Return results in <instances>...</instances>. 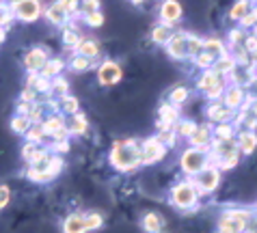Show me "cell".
I'll return each mask as SVG.
<instances>
[{"instance_id": "obj_1", "label": "cell", "mask_w": 257, "mask_h": 233, "mask_svg": "<svg viewBox=\"0 0 257 233\" xmlns=\"http://www.w3.org/2000/svg\"><path fill=\"white\" fill-rule=\"evenodd\" d=\"M108 164L117 173H134L143 166L141 160V140L137 138H119L110 145Z\"/></svg>"}, {"instance_id": "obj_2", "label": "cell", "mask_w": 257, "mask_h": 233, "mask_svg": "<svg viewBox=\"0 0 257 233\" xmlns=\"http://www.w3.org/2000/svg\"><path fill=\"white\" fill-rule=\"evenodd\" d=\"M63 168H65L63 155H56V153L50 151L41 160L33 162V164H26L24 175H26V179L33 181V183H50L63 173Z\"/></svg>"}, {"instance_id": "obj_3", "label": "cell", "mask_w": 257, "mask_h": 233, "mask_svg": "<svg viewBox=\"0 0 257 233\" xmlns=\"http://www.w3.org/2000/svg\"><path fill=\"white\" fill-rule=\"evenodd\" d=\"M199 194L195 183H192V179H184V181H177L173 188H171V194H169V201L171 205L186 211V209H195L197 203H199Z\"/></svg>"}, {"instance_id": "obj_4", "label": "cell", "mask_w": 257, "mask_h": 233, "mask_svg": "<svg viewBox=\"0 0 257 233\" xmlns=\"http://www.w3.org/2000/svg\"><path fill=\"white\" fill-rule=\"evenodd\" d=\"M251 220L253 214L248 209H225L218 218V233H244Z\"/></svg>"}, {"instance_id": "obj_5", "label": "cell", "mask_w": 257, "mask_h": 233, "mask_svg": "<svg viewBox=\"0 0 257 233\" xmlns=\"http://www.w3.org/2000/svg\"><path fill=\"white\" fill-rule=\"evenodd\" d=\"M208 166H210V155L203 149L188 147V149H184L180 155V168L184 171V175H188V177H195V175H199Z\"/></svg>"}, {"instance_id": "obj_6", "label": "cell", "mask_w": 257, "mask_h": 233, "mask_svg": "<svg viewBox=\"0 0 257 233\" xmlns=\"http://www.w3.org/2000/svg\"><path fill=\"white\" fill-rule=\"evenodd\" d=\"M9 7H11L13 18L24 24L37 22V20L44 16V5H41V0H13Z\"/></svg>"}, {"instance_id": "obj_7", "label": "cell", "mask_w": 257, "mask_h": 233, "mask_svg": "<svg viewBox=\"0 0 257 233\" xmlns=\"http://www.w3.org/2000/svg\"><path fill=\"white\" fill-rule=\"evenodd\" d=\"M167 155V147H164L158 136H149L145 140H141V160H143V166H152V164H158V162L164 160Z\"/></svg>"}, {"instance_id": "obj_8", "label": "cell", "mask_w": 257, "mask_h": 233, "mask_svg": "<svg viewBox=\"0 0 257 233\" xmlns=\"http://www.w3.org/2000/svg\"><path fill=\"white\" fill-rule=\"evenodd\" d=\"M95 72H97V82L102 84V87H115V84L121 82V78H123V69H121L119 63L112 61V59L99 61Z\"/></svg>"}, {"instance_id": "obj_9", "label": "cell", "mask_w": 257, "mask_h": 233, "mask_svg": "<svg viewBox=\"0 0 257 233\" xmlns=\"http://www.w3.org/2000/svg\"><path fill=\"white\" fill-rule=\"evenodd\" d=\"M192 183H195V188H197V192L199 194H212L214 190H216L220 186V171L216 166H208V168H203L199 175H195L192 177Z\"/></svg>"}, {"instance_id": "obj_10", "label": "cell", "mask_w": 257, "mask_h": 233, "mask_svg": "<svg viewBox=\"0 0 257 233\" xmlns=\"http://www.w3.org/2000/svg\"><path fill=\"white\" fill-rule=\"evenodd\" d=\"M41 123H44L46 136L50 140L69 138V132H67V125H65V115H61V112H50V115H46V119Z\"/></svg>"}, {"instance_id": "obj_11", "label": "cell", "mask_w": 257, "mask_h": 233, "mask_svg": "<svg viewBox=\"0 0 257 233\" xmlns=\"http://www.w3.org/2000/svg\"><path fill=\"white\" fill-rule=\"evenodd\" d=\"M48 61H50V52L46 50L44 46H35L24 54L22 65H24V69L28 74H39Z\"/></svg>"}, {"instance_id": "obj_12", "label": "cell", "mask_w": 257, "mask_h": 233, "mask_svg": "<svg viewBox=\"0 0 257 233\" xmlns=\"http://www.w3.org/2000/svg\"><path fill=\"white\" fill-rule=\"evenodd\" d=\"M167 52L175 61L188 59V33H175L173 39L167 44Z\"/></svg>"}, {"instance_id": "obj_13", "label": "cell", "mask_w": 257, "mask_h": 233, "mask_svg": "<svg viewBox=\"0 0 257 233\" xmlns=\"http://www.w3.org/2000/svg\"><path fill=\"white\" fill-rule=\"evenodd\" d=\"M177 121H180V108L173 104H162L158 110V132L173 130Z\"/></svg>"}, {"instance_id": "obj_14", "label": "cell", "mask_w": 257, "mask_h": 233, "mask_svg": "<svg viewBox=\"0 0 257 233\" xmlns=\"http://www.w3.org/2000/svg\"><path fill=\"white\" fill-rule=\"evenodd\" d=\"M212 125L208 123H203V125H197V130L195 134L188 138V145L190 147H195V149H203V151H208L210 149V145H212Z\"/></svg>"}, {"instance_id": "obj_15", "label": "cell", "mask_w": 257, "mask_h": 233, "mask_svg": "<svg viewBox=\"0 0 257 233\" xmlns=\"http://www.w3.org/2000/svg\"><path fill=\"white\" fill-rule=\"evenodd\" d=\"M82 33H80V28H78L76 24H65L61 28V41H63V48L69 52H76V48L80 46V41H82Z\"/></svg>"}, {"instance_id": "obj_16", "label": "cell", "mask_w": 257, "mask_h": 233, "mask_svg": "<svg viewBox=\"0 0 257 233\" xmlns=\"http://www.w3.org/2000/svg\"><path fill=\"white\" fill-rule=\"evenodd\" d=\"M160 20L167 26L177 24L182 20V5L177 0H164L160 5Z\"/></svg>"}, {"instance_id": "obj_17", "label": "cell", "mask_w": 257, "mask_h": 233, "mask_svg": "<svg viewBox=\"0 0 257 233\" xmlns=\"http://www.w3.org/2000/svg\"><path fill=\"white\" fill-rule=\"evenodd\" d=\"M48 153H50V147L48 145H41V143H24L22 145V151H20V155H22V160H24V164H33V162L41 160Z\"/></svg>"}, {"instance_id": "obj_18", "label": "cell", "mask_w": 257, "mask_h": 233, "mask_svg": "<svg viewBox=\"0 0 257 233\" xmlns=\"http://www.w3.org/2000/svg\"><path fill=\"white\" fill-rule=\"evenodd\" d=\"M65 125H67L69 136H84V134L89 132V119H87V115H82V112L65 117Z\"/></svg>"}, {"instance_id": "obj_19", "label": "cell", "mask_w": 257, "mask_h": 233, "mask_svg": "<svg viewBox=\"0 0 257 233\" xmlns=\"http://www.w3.org/2000/svg\"><path fill=\"white\" fill-rule=\"evenodd\" d=\"M44 18H46L52 26H59V28H63L65 24H69V16L65 13V9H63V7L56 3V0L44 9Z\"/></svg>"}, {"instance_id": "obj_20", "label": "cell", "mask_w": 257, "mask_h": 233, "mask_svg": "<svg viewBox=\"0 0 257 233\" xmlns=\"http://www.w3.org/2000/svg\"><path fill=\"white\" fill-rule=\"evenodd\" d=\"M74 54L87 56V59H91V61H99V56H102V46H99V41L95 37H84L80 41V46L76 48Z\"/></svg>"}, {"instance_id": "obj_21", "label": "cell", "mask_w": 257, "mask_h": 233, "mask_svg": "<svg viewBox=\"0 0 257 233\" xmlns=\"http://www.w3.org/2000/svg\"><path fill=\"white\" fill-rule=\"evenodd\" d=\"M63 233H87V227H84V211H74L63 218L61 224Z\"/></svg>"}, {"instance_id": "obj_22", "label": "cell", "mask_w": 257, "mask_h": 233, "mask_svg": "<svg viewBox=\"0 0 257 233\" xmlns=\"http://www.w3.org/2000/svg\"><path fill=\"white\" fill-rule=\"evenodd\" d=\"M65 67H67V61L65 59H61V56H50V61L44 65V69H41V76L48 78V80H52V78L56 76H63V72H65Z\"/></svg>"}, {"instance_id": "obj_23", "label": "cell", "mask_w": 257, "mask_h": 233, "mask_svg": "<svg viewBox=\"0 0 257 233\" xmlns=\"http://www.w3.org/2000/svg\"><path fill=\"white\" fill-rule=\"evenodd\" d=\"M24 87L37 91L39 95H50V87H52V80H48V78H44L41 74H28Z\"/></svg>"}, {"instance_id": "obj_24", "label": "cell", "mask_w": 257, "mask_h": 233, "mask_svg": "<svg viewBox=\"0 0 257 233\" xmlns=\"http://www.w3.org/2000/svg\"><path fill=\"white\" fill-rule=\"evenodd\" d=\"M233 117V110H229L225 104H218V102H214L208 106V119L212 123H227L229 119Z\"/></svg>"}, {"instance_id": "obj_25", "label": "cell", "mask_w": 257, "mask_h": 233, "mask_svg": "<svg viewBox=\"0 0 257 233\" xmlns=\"http://www.w3.org/2000/svg\"><path fill=\"white\" fill-rule=\"evenodd\" d=\"M97 65H99V61H91L87 56H80V54H74L67 61L69 72H74V74H84V72H89V69H97Z\"/></svg>"}, {"instance_id": "obj_26", "label": "cell", "mask_w": 257, "mask_h": 233, "mask_svg": "<svg viewBox=\"0 0 257 233\" xmlns=\"http://www.w3.org/2000/svg\"><path fill=\"white\" fill-rule=\"evenodd\" d=\"M220 82H225V80H223V76L216 74V72H214V69L210 67V69H203V74L199 76L197 89H199V91H203V93H208L212 87H216V84H220Z\"/></svg>"}, {"instance_id": "obj_27", "label": "cell", "mask_w": 257, "mask_h": 233, "mask_svg": "<svg viewBox=\"0 0 257 233\" xmlns=\"http://www.w3.org/2000/svg\"><path fill=\"white\" fill-rule=\"evenodd\" d=\"M242 102H244V91H242V87H229V89H225V93H223V104L227 106L229 110H235V108H240Z\"/></svg>"}, {"instance_id": "obj_28", "label": "cell", "mask_w": 257, "mask_h": 233, "mask_svg": "<svg viewBox=\"0 0 257 233\" xmlns=\"http://www.w3.org/2000/svg\"><path fill=\"white\" fill-rule=\"evenodd\" d=\"M238 149L240 153H246V155H251L255 149H257V134L251 132V130H244V132H240V136H238Z\"/></svg>"}, {"instance_id": "obj_29", "label": "cell", "mask_w": 257, "mask_h": 233, "mask_svg": "<svg viewBox=\"0 0 257 233\" xmlns=\"http://www.w3.org/2000/svg\"><path fill=\"white\" fill-rule=\"evenodd\" d=\"M173 26H167V24H156L154 26V31H152V41L154 44H158V46H167L171 39H173Z\"/></svg>"}, {"instance_id": "obj_30", "label": "cell", "mask_w": 257, "mask_h": 233, "mask_svg": "<svg viewBox=\"0 0 257 233\" xmlns=\"http://www.w3.org/2000/svg\"><path fill=\"white\" fill-rule=\"evenodd\" d=\"M59 112L61 115H65V117L80 112V100H78L76 95H71V93L59 97Z\"/></svg>"}, {"instance_id": "obj_31", "label": "cell", "mask_w": 257, "mask_h": 233, "mask_svg": "<svg viewBox=\"0 0 257 233\" xmlns=\"http://www.w3.org/2000/svg\"><path fill=\"white\" fill-rule=\"evenodd\" d=\"M141 227L145 229L147 233H160V229H162V218L158 214H154V211H147V214L143 216V220H141Z\"/></svg>"}, {"instance_id": "obj_32", "label": "cell", "mask_w": 257, "mask_h": 233, "mask_svg": "<svg viewBox=\"0 0 257 233\" xmlns=\"http://www.w3.org/2000/svg\"><path fill=\"white\" fill-rule=\"evenodd\" d=\"M50 95L52 97H63V95H69V80L65 76H56L52 78V87H50Z\"/></svg>"}, {"instance_id": "obj_33", "label": "cell", "mask_w": 257, "mask_h": 233, "mask_svg": "<svg viewBox=\"0 0 257 233\" xmlns=\"http://www.w3.org/2000/svg\"><path fill=\"white\" fill-rule=\"evenodd\" d=\"M203 52H208L214 61L225 56V46L220 39H203Z\"/></svg>"}, {"instance_id": "obj_34", "label": "cell", "mask_w": 257, "mask_h": 233, "mask_svg": "<svg viewBox=\"0 0 257 233\" xmlns=\"http://www.w3.org/2000/svg\"><path fill=\"white\" fill-rule=\"evenodd\" d=\"M31 125L33 123L26 115H13V119H11V132L18 134V136H26V132H28Z\"/></svg>"}, {"instance_id": "obj_35", "label": "cell", "mask_w": 257, "mask_h": 233, "mask_svg": "<svg viewBox=\"0 0 257 233\" xmlns=\"http://www.w3.org/2000/svg\"><path fill=\"white\" fill-rule=\"evenodd\" d=\"M84 227H87V233L99 231L104 227V216L99 211H84Z\"/></svg>"}, {"instance_id": "obj_36", "label": "cell", "mask_w": 257, "mask_h": 233, "mask_svg": "<svg viewBox=\"0 0 257 233\" xmlns=\"http://www.w3.org/2000/svg\"><path fill=\"white\" fill-rule=\"evenodd\" d=\"M212 69L216 74H233V69H235V61H233V56H220V59H216L214 61V65H212Z\"/></svg>"}, {"instance_id": "obj_37", "label": "cell", "mask_w": 257, "mask_h": 233, "mask_svg": "<svg viewBox=\"0 0 257 233\" xmlns=\"http://www.w3.org/2000/svg\"><path fill=\"white\" fill-rule=\"evenodd\" d=\"M24 138H26V143H41V145H44V140L48 138L46 130H44V123H33L31 128H28Z\"/></svg>"}, {"instance_id": "obj_38", "label": "cell", "mask_w": 257, "mask_h": 233, "mask_svg": "<svg viewBox=\"0 0 257 233\" xmlns=\"http://www.w3.org/2000/svg\"><path fill=\"white\" fill-rule=\"evenodd\" d=\"M175 134L177 136H182V138H190L192 134H195V130H197V123L195 121H190V119H180V121L175 123Z\"/></svg>"}, {"instance_id": "obj_39", "label": "cell", "mask_w": 257, "mask_h": 233, "mask_svg": "<svg viewBox=\"0 0 257 233\" xmlns=\"http://www.w3.org/2000/svg\"><path fill=\"white\" fill-rule=\"evenodd\" d=\"M233 134H235V128L229 123H218L216 128H212L214 140H233Z\"/></svg>"}, {"instance_id": "obj_40", "label": "cell", "mask_w": 257, "mask_h": 233, "mask_svg": "<svg viewBox=\"0 0 257 233\" xmlns=\"http://www.w3.org/2000/svg\"><path fill=\"white\" fill-rule=\"evenodd\" d=\"M188 95H190V91H188L186 87H175V89L169 93V104H173V106H182L184 102L188 100Z\"/></svg>"}, {"instance_id": "obj_41", "label": "cell", "mask_w": 257, "mask_h": 233, "mask_svg": "<svg viewBox=\"0 0 257 233\" xmlns=\"http://www.w3.org/2000/svg\"><path fill=\"white\" fill-rule=\"evenodd\" d=\"M26 117L31 119V123H41V121H44V119H46V106H44V102L33 104Z\"/></svg>"}, {"instance_id": "obj_42", "label": "cell", "mask_w": 257, "mask_h": 233, "mask_svg": "<svg viewBox=\"0 0 257 233\" xmlns=\"http://www.w3.org/2000/svg\"><path fill=\"white\" fill-rule=\"evenodd\" d=\"M56 3L65 9L69 20H76L78 16H80V0H56Z\"/></svg>"}, {"instance_id": "obj_43", "label": "cell", "mask_w": 257, "mask_h": 233, "mask_svg": "<svg viewBox=\"0 0 257 233\" xmlns=\"http://www.w3.org/2000/svg\"><path fill=\"white\" fill-rule=\"evenodd\" d=\"M203 52V39H199L197 35H188V59H197Z\"/></svg>"}, {"instance_id": "obj_44", "label": "cell", "mask_w": 257, "mask_h": 233, "mask_svg": "<svg viewBox=\"0 0 257 233\" xmlns=\"http://www.w3.org/2000/svg\"><path fill=\"white\" fill-rule=\"evenodd\" d=\"M82 22L87 24L89 28H99V26L104 24V13H102V9L93 11V13H87V16H82Z\"/></svg>"}, {"instance_id": "obj_45", "label": "cell", "mask_w": 257, "mask_h": 233, "mask_svg": "<svg viewBox=\"0 0 257 233\" xmlns=\"http://www.w3.org/2000/svg\"><path fill=\"white\" fill-rule=\"evenodd\" d=\"M156 136H158V140H160L164 147H167V149H169V147H175L177 145V134H175V130H164V132H158Z\"/></svg>"}, {"instance_id": "obj_46", "label": "cell", "mask_w": 257, "mask_h": 233, "mask_svg": "<svg viewBox=\"0 0 257 233\" xmlns=\"http://www.w3.org/2000/svg\"><path fill=\"white\" fill-rule=\"evenodd\" d=\"M50 151L56 153V155H65L69 151V138H63V140H52V143L48 145Z\"/></svg>"}, {"instance_id": "obj_47", "label": "cell", "mask_w": 257, "mask_h": 233, "mask_svg": "<svg viewBox=\"0 0 257 233\" xmlns=\"http://www.w3.org/2000/svg\"><path fill=\"white\" fill-rule=\"evenodd\" d=\"M246 13H248V3H246V0H240V3L233 5V9H231L229 16H231V20H242Z\"/></svg>"}, {"instance_id": "obj_48", "label": "cell", "mask_w": 257, "mask_h": 233, "mask_svg": "<svg viewBox=\"0 0 257 233\" xmlns=\"http://www.w3.org/2000/svg\"><path fill=\"white\" fill-rule=\"evenodd\" d=\"M41 97L44 95H39L37 91H33V89H26L24 87V91L20 93V102H26V104H37V102H41Z\"/></svg>"}, {"instance_id": "obj_49", "label": "cell", "mask_w": 257, "mask_h": 233, "mask_svg": "<svg viewBox=\"0 0 257 233\" xmlns=\"http://www.w3.org/2000/svg\"><path fill=\"white\" fill-rule=\"evenodd\" d=\"M99 5H102V0H80V16L99 11Z\"/></svg>"}, {"instance_id": "obj_50", "label": "cell", "mask_w": 257, "mask_h": 233, "mask_svg": "<svg viewBox=\"0 0 257 233\" xmlns=\"http://www.w3.org/2000/svg\"><path fill=\"white\" fill-rule=\"evenodd\" d=\"M11 201V188L7 183H0V211H3Z\"/></svg>"}, {"instance_id": "obj_51", "label": "cell", "mask_w": 257, "mask_h": 233, "mask_svg": "<svg viewBox=\"0 0 257 233\" xmlns=\"http://www.w3.org/2000/svg\"><path fill=\"white\" fill-rule=\"evenodd\" d=\"M195 63H197V67H201V69H210V67L214 65V59H212L208 52H201V54H199L197 59H195Z\"/></svg>"}, {"instance_id": "obj_52", "label": "cell", "mask_w": 257, "mask_h": 233, "mask_svg": "<svg viewBox=\"0 0 257 233\" xmlns=\"http://www.w3.org/2000/svg\"><path fill=\"white\" fill-rule=\"evenodd\" d=\"M253 24H257V9H253L251 13H246L242 18V26H253Z\"/></svg>"}, {"instance_id": "obj_53", "label": "cell", "mask_w": 257, "mask_h": 233, "mask_svg": "<svg viewBox=\"0 0 257 233\" xmlns=\"http://www.w3.org/2000/svg\"><path fill=\"white\" fill-rule=\"evenodd\" d=\"M242 39H246L244 35H242V31H231V33H229V41H231V46H240V44H242Z\"/></svg>"}, {"instance_id": "obj_54", "label": "cell", "mask_w": 257, "mask_h": 233, "mask_svg": "<svg viewBox=\"0 0 257 233\" xmlns=\"http://www.w3.org/2000/svg\"><path fill=\"white\" fill-rule=\"evenodd\" d=\"M33 104H26V102H18L16 106V115H28V110H31Z\"/></svg>"}, {"instance_id": "obj_55", "label": "cell", "mask_w": 257, "mask_h": 233, "mask_svg": "<svg viewBox=\"0 0 257 233\" xmlns=\"http://www.w3.org/2000/svg\"><path fill=\"white\" fill-rule=\"evenodd\" d=\"M246 52H255L257 50V37H246Z\"/></svg>"}, {"instance_id": "obj_56", "label": "cell", "mask_w": 257, "mask_h": 233, "mask_svg": "<svg viewBox=\"0 0 257 233\" xmlns=\"http://www.w3.org/2000/svg\"><path fill=\"white\" fill-rule=\"evenodd\" d=\"M246 227H251V229H246L248 233H257V220H251V222L246 224Z\"/></svg>"}, {"instance_id": "obj_57", "label": "cell", "mask_w": 257, "mask_h": 233, "mask_svg": "<svg viewBox=\"0 0 257 233\" xmlns=\"http://www.w3.org/2000/svg\"><path fill=\"white\" fill-rule=\"evenodd\" d=\"M5 39H7V31H5V28H0V44H3Z\"/></svg>"}, {"instance_id": "obj_58", "label": "cell", "mask_w": 257, "mask_h": 233, "mask_svg": "<svg viewBox=\"0 0 257 233\" xmlns=\"http://www.w3.org/2000/svg\"><path fill=\"white\" fill-rule=\"evenodd\" d=\"M253 117H255V119H257V102H255V104H253Z\"/></svg>"}, {"instance_id": "obj_59", "label": "cell", "mask_w": 257, "mask_h": 233, "mask_svg": "<svg viewBox=\"0 0 257 233\" xmlns=\"http://www.w3.org/2000/svg\"><path fill=\"white\" fill-rule=\"evenodd\" d=\"M130 3H132V5H143L145 0H130Z\"/></svg>"}]
</instances>
